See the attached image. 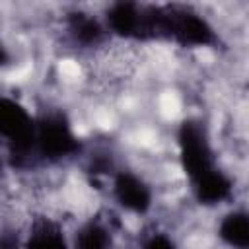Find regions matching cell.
Returning <instances> with one entry per match:
<instances>
[{"mask_svg": "<svg viewBox=\"0 0 249 249\" xmlns=\"http://www.w3.org/2000/svg\"><path fill=\"white\" fill-rule=\"evenodd\" d=\"M177 146H179L181 165L187 177L191 179V185L202 179L204 175L212 173L214 169H218L208 136L200 124L191 123V121L183 123L177 134Z\"/></svg>", "mask_w": 249, "mask_h": 249, "instance_id": "obj_1", "label": "cell"}, {"mask_svg": "<svg viewBox=\"0 0 249 249\" xmlns=\"http://www.w3.org/2000/svg\"><path fill=\"white\" fill-rule=\"evenodd\" d=\"M37 121L18 99L0 95V138L12 150H33Z\"/></svg>", "mask_w": 249, "mask_h": 249, "instance_id": "obj_2", "label": "cell"}, {"mask_svg": "<svg viewBox=\"0 0 249 249\" xmlns=\"http://www.w3.org/2000/svg\"><path fill=\"white\" fill-rule=\"evenodd\" d=\"M33 150H37L43 158L62 160L78 150V138L62 115H51L37 121Z\"/></svg>", "mask_w": 249, "mask_h": 249, "instance_id": "obj_3", "label": "cell"}, {"mask_svg": "<svg viewBox=\"0 0 249 249\" xmlns=\"http://www.w3.org/2000/svg\"><path fill=\"white\" fill-rule=\"evenodd\" d=\"M105 29L123 39H150L152 37V8L132 2H117L107 8Z\"/></svg>", "mask_w": 249, "mask_h": 249, "instance_id": "obj_4", "label": "cell"}, {"mask_svg": "<svg viewBox=\"0 0 249 249\" xmlns=\"http://www.w3.org/2000/svg\"><path fill=\"white\" fill-rule=\"evenodd\" d=\"M111 191L117 204L132 214H146L152 208V189L150 185L132 171H117L111 181Z\"/></svg>", "mask_w": 249, "mask_h": 249, "instance_id": "obj_5", "label": "cell"}, {"mask_svg": "<svg viewBox=\"0 0 249 249\" xmlns=\"http://www.w3.org/2000/svg\"><path fill=\"white\" fill-rule=\"evenodd\" d=\"M23 249H72V241L66 237L62 226L49 216H39L29 224V230L21 243Z\"/></svg>", "mask_w": 249, "mask_h": 249, "instance_id": "obj_6", "label": "cell"}, {"mask_svg": "<svg viewBox=\"0 0 249 249\" xmlns=\"http://www.w3.org/2000/svg\"><path fill=\"white\" fill-rule=\"evenodd\" d=\"M220 239L233 249H247L249 245V218L243 210L226 214L218 224Z\"/></svg>", "mask_w": 249, "mask_h": 249, "instance_id": "obj_7", "label": "cell"}, {"mask_svg": "<svg viewBox=\"0 0 249 249\" xmlns=\"http://www.w3.org/2000/svg\"><path fill=\"white\" fill-rule=\"evenodd\" d=\"M111 247V231L99 222H88L72 239V249H109Z\"/></svg>", "mask_w": 249, "mask_h": 249, "instance_id": "obj_8", "label": "cell"}, {"mask_svg": "<svg viewBox=\"0 0 249 249\" xmlns=\"http://www.w3.org/2000/svg\"><path fill=\"white\" fill-rule=\"evenodd\" d=\"M68 29H70L72 37L84 45L97 43L103 37V33L107 31L105 25H101L95 18H91L88 14H74L72 21L68 23Z\"/></svg>", "mask_w": 249, "mask_h": 249, "instance_id": "obj_9", "label": "cell"}, {"mask_svg": "<svg viewBox=\"0 0 249 249\" xmlns=\"http://www.w3.org/2000/svg\"><path fill=\"white\" fill-rule=\"evenodd\" d=\"M140 249H179V247H177V243L173 241L171 235L161 233V231H156V233H150L142 241Z\"/></svg>", "mask_w": 249, "mask_h": 249, "instance_id": "obj_10", "label": "cell"}]
</instances>
